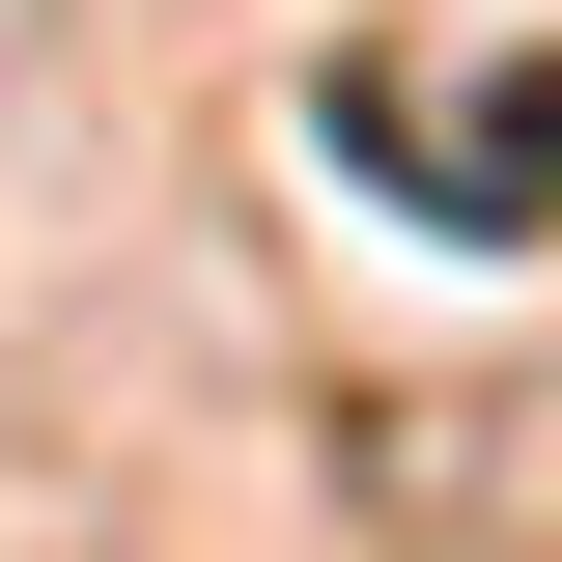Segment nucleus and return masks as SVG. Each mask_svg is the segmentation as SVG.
I'll use <instances>...</instances> for the list:
<instances>
[{"instance_id": "1", "label": "nucleus", "mask_w": 562, "mask_h": 562, "mask_svg": "<svg viewBox=\"0 0 562 562\" xmlns=\"http://www.w3.org/2000/svg\"><path fill=\"white\" fill-rule=\"evenodd\" d=\"M338 140H394L422 225H562V57H479V85H338Z\"/></svg>"}]
</instances>
